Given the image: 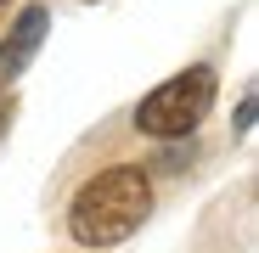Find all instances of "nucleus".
I'll list each match as a JSON object with an SVG mask.
<instances>
[{
  "mask_svg": "<svg viewBox=\"0 0 259 253\" xmlns=\"http://www.w3.org/2000/svg\"><path fill=\"white\" fill-rule=\"evenodd\" d=\"M0 135H6V113H0Z\"/></svg>",
  "mask_w": 259,
  "mask_h": 253,
  "instance_id": "5",
  "label": "nucleus"
},
{
  "mask_svg": "<svg viewBox=\"0 0 259 253\" xmlns=\"http://www.w3.org/2000/svg\"><path fill=\"white\" fill-rule=\"evenodd\" d=\"M237 130H253V96H242V107H237Z\"/></svg>",
  "mask_w": 259,
  "mask_h": 253,
  "instance_id": "4",
  "label": "nucleus"
},
{
  "mask_svg": "<svg viewBox=\"0 0 259 253\" xmlns=\"http://www.w3.org/2000/svg\"><path fill=\"white\" fill-rule=\"evenodd\" d=\"M208 102H214V68H186L136 107V124L158 141H175V135H192L203 124Z\"/></svg>",
  "mask_w": 259,
  "mask_h": 253,
  "instance_id": "2",
  "label": "nucleus"
},
{
  "mask_svg": "<svg viewBox=\"0 0 259 253\" xmlns=\"http://www.w3.org/2000/svg\"><path fill=\"white\" fill-rule=\"evenodd\" d=\"M39 39H46V12L39 6H28L12 28H6V39H0V90L34 62V51H39Z\"/></svg>",
  "mask_w": 259,
  "mask_h": 253,
  "instance_id": "3",
  "label": "nucleus"
},
{
  "mask_svg": "<svg viewBox=\"0 0 259 253\" xmlns=\"http://www.w3.org/2000/svg\"><path fill=\"white\" fill-rule=\"evenodd\" d=\"M147 208H152V180L141 169H107V175L79 186L68 208V231L84 247H107V242H124L130 231H141Z\"/></svg>",
  "mask_w": 259,
  "mask_h": 253,
  "instance_id": "1",
  "label": "nucleus"
}]
</instances>
